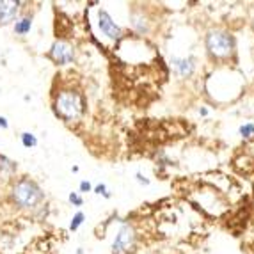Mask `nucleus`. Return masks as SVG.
<instances>
[{
	"label": "nucleus",
	"mask_w": 254,
	"mask_h": 254,
	"mask_svg": "<svg viewBox=\"0 0 254 254\" xmlns=\"http://www.w3.org/2000/svg\"><path fill=\"white\" fill-rule=\"evenodd\" d=\"M20 140H21V146H23V148H27V149H32V148H36V146L39 144L38 137H36L32 131H23V133L20 135Z\"/></svg>",
	"instance_id": "12"
},
{
	"label": "nucleus",
	"mask_w": 254,
	"mask_h": 254,
	"mask_svg": "<svg viewBox=\"0 0 254 254\" xmlns=\"http://www.w3.org/2000/svg\"><path fill=\"white\" fill-rule=\"evenodd\" d=\"M204 52L210 63L217 66H235L238 63L237 38L226 27H210L203 38Z\"/></svg>",
	"instance_id": "1"
},
{
	"label": "nucleus",
	"mask_w": 254,
	"mask_h": 254,
	"mask_svg": "<svg viewBox=\"0 0 254 254\" xmlns=\"http://www.w3.org/2000/svg\"><path fill=\"white\" fill-rule=\"evenodd\" d=\"M0 171H2V173H7V174H13L18 171V164L13 160H9V158L4 157V155H0Z\"/></svg>",
	"instance_id": "14"
},
{
	"label": "nucleus",
	"mask_w": 254,
	"mask_h": 254,
	"mask_svg": "<svg viewBox=\"0 0 254 254\" xmlns=\"http://www.w3.org/2000/svg\"><path fill=\"white\" fill-rule=\"evenodd\" d=\"M32 21L34 18L30 16V14H23V16H18L16 21L13 23V29H14V34L16 36H27L32 30Z\"/></svg>",
	"instance_id": "10"
},
{
	"label": "nucleus",
	"mask_w": 254,
	"mask_h": 254,
	"mask_svg": "<svg viewBox=\"0 0 254 254\" xmlns=\"http://www.w3.org/2000/svg\"><path fill=\"white\" fill-rule=\"evenodd\" d=\"M128 29L139 38H148L155 30V20H153L149 7L146 5H133L128 13Z\"/></svg>",
	"instance_id": "5"
},
{
	"label": "nucleus",
	"mask_w": 254,
	"mask_h": 254,
	"mask_svg": "<svg viewBox=\"0 0 254 254\" xmlns=\"http://www.w3.org/2000/svg\"><path fill=\"white\" fill-rule=\"evenodd\" d=\"M93 183L89 182V180H82L80 185H78V194H89V192H93Z\"/></svg>",
	"instance_id": "17"
},
{
	"label": "nucleus",
	"mask_w": 254,
	"mask_h": 254,
	"mask_svg": "<svg viewBox=\"0 0 254 254\" xmlns=\"http://www.w3.org/2000/svg\"><path fill=\"white\" fill-rule=\"evenodd\" d=\"M11 201L21 210H34L45 201V192L38 182L29 176H21L11 187Z\"/></svg>",
	"instance_id": "3"
},
{
	"label": "nucleus",
	"mask_w": 254,
	"mask_h": 254,
	"mask_svg": "<svg viewBox=\"0 0 254 254\" xmlns=\"http://www.w3.org/2000/svg\"><path fill=\"white\" fill-rule=\"evenodd\" d=\"M199 114H201V116H206V114H208V110H206V109H199Z\"/></svg>",
	"instance_id": "20"
},
{
	"label": "nucleus",
	"mask_w": 254,
	"mask_h": 254,
	"mask_svg": "<svg viewBox=\"0 0 254 254\" xmlns=\"http://www.w3.org/2000/svg\"><path fill=\"white\" fill-rule=\"evenodd\" d=\"M52 109L61 121L76 123L84 118L85 109H87V100H85L84 93L80 89L68 85V87H61L57 93H54Z\"/></svg>",
	"instance_id": "2"
},
{
	"label": "nucleus",
	"mask_w": 254,
	"mask_h": 254,
	"mask_svg": "<svg viewBox=\"0 0 254 254\" xmlns=\"http://www.w3.org/2000/svg\"><path fill=\"white\" fill-rule=\"evenodd\" d=\"M137 242H139V233H137L135 226L123 220L119 229L116 231L112 244H110V253L112 254H131L135 251Z\"/></svg>",
	"instance_id": "4"
},
{
	"label": "nucleus",
	"mask_w": 254,
	"mask_h": 254,
	"mask_svg": "<svg viewBox=\"0 0 254 254\" xmlns=\"http://www.w3.org/2000/svg\"><path fill=\"white\" fill-rule=\"evenodd\" d=\"M96 25L105 39L112 43H121L125 39V29L114 20V16L105 7H100L96 13Z\"/></svg>",
	"instance_id": "6"
},
{
	"label": "nucleus",
	"mask_w": 254,
	"mask_h": 254,
	"mask_svg": "<svg viewBox=\"0 0 254 254\" xmlns=\"http://www.w3.org/2000/svg\"><path fill=\"white\" fill-rule=\"evenodd\" d=\"M84 222H85V213L82 212V210H78V212L71 217V220H69L68 229L71 231V233H75V231H78V229L82 228V224H84Z\"/></svg>",
	"instance_id": "13"
},
{
	"label": "nucleus",
	"mask_w": 254,
	"mask_h": 254,
	"mask_svg": "<svg viewBox=\"0 0 254 254\" xmlns=\"http://www.w3.org/2000/svg\"><path fill=\"white\" fill-rule=\"evenodd\" d=\"M0 128H4V130H7V128H9L7 119H5L4 116H0Z\"/></svg>",
	"instance_id": "19"
},
{
	"label": "nucleus",
	"mask_w": 254,
	"mask_h": 254,
	"mask_svg": "<svg viewBox=\"0 0 254 254\" xmlns=\"http://www.w3.org/2000/svg\"><path fill=\"white\" fill-rule=\"evenodd\" d=\"M169 66L173 69V75L180 80H190L192 76L197 73L199 68V61L194 54L187 55H171Z\"/></svg>",
	"instance_id": "7"
},
{
	"label": "nucleus",
	"mask_w": 254,
	"mask_h": 254,
	"mask_svg": "<svg viewBox=\"0 0 254 254\" xmlns=\"http://www.w3.org/2000/svg\"><path fill=\"white\" fill-rule=\"evenodd\" d=\"M48 59L57 66H69L76 63V50L71 43L64 39H55L54 45L48 50Z\"/></svg>",
	"instance_id": "8"
},
{
	"label": "nucleus",
	"mask_w": 254,
	"mask_h": 254,
	"mask_svg": "<svg viewBox=\"0 0 254 254\" xmlns=\"http://www.w3.org/2000/svg\"><path fill=\"white\" fill-rule=\"evenodd\" d=\"M20 0H0V25H11L20 16Z\"/></svg>",
	"instance_id": "9"
},
{
	"label": "nucleus",
	"mask_w": 254,
	"mask_h": 254,
	"mask_svg": "<svg viewBox=\"0 0 254 254\" xmlns=\"http://www.w3.org/2000/svg\"><path fill=\"white\" fill-rule=\"evenodd\" d=\"M93 194L102 195L103 199H110V197H112V192H110V189L105 183H96V185L93 187Z\"/></svg>",
	"instance_id": "15"
},
{
	"label": "nucleus",
	"mask_w": 254,
	"mask_h": 254,
	"mask_svg": "<svg viewBox=\"0 0 254 254\" xmlns=\"http://www.w3.org/2000/svg\"><path fill=\"white\" fill-rule=\"evenodd\" d=\"M68 201H69V204H73L75 208L84 206V195L78 194V192H69V194H68Z\"/></svg>",
	"instance_id": "16"
},
{
	"label": "nucleus",
	"mask_w": 254,
	"mask_h": 254,
	"mask_svg": "<svg viewBox=\"0 0 254 254\" xmlns=\"http://www.w3.org/2000/svg\"><path fill=\"white\" fill-rule=\"evenodd\" d=\"M78 171H80V169H78V165H73V167H71V173H78Z\"/></svg>",
	"instance_id": "21"
},
{
	"label": "nucleus",
	"mask_w": 254,
	"mask_h": 254,
	"mask_svg": "<svg viewBox=\"0 0 254 254\" xmlns=\"http://www.w3.org/2000/svg\"><path fill=\"white\" fill-rule=\"evenodd\" d=\"M238 135L244 140L254 139V121H244V123L238 127Z\"/></svg>",
	"instance_id": "11"
},
{
	"label": "nucleus",
	"mask_w": 254,
	"mask_h": 254,
	"mask_svg": "<svg viewBox=\"0 0 254 254\" xmlns=\"http://www.w3.org/2000/svg\"><path fill=\"white\" fill-rule=\"evenodd\" d=\"M135 182L139 183L140 187H149L151 180H149L148 176H146V174L142 173V171H137V173H135Z\"/></svg>",
	"instance_id": "18"
},
{
	"label": "nucleus",
	"mask_w": 254,
	"mask_h": 254,
	"mask_svg": "<svg viewBox=\"0 0 254 254\" xmlns=\"http://www.w3.org/2000/svg\"><path fill=\"white\" fill-rule=\"evenodd\" d=\"M75 254H85L84 253V249H82V247H78V249H76V253Z\"/></svg>",
	"instance_id": "22"
}]
</instances>
